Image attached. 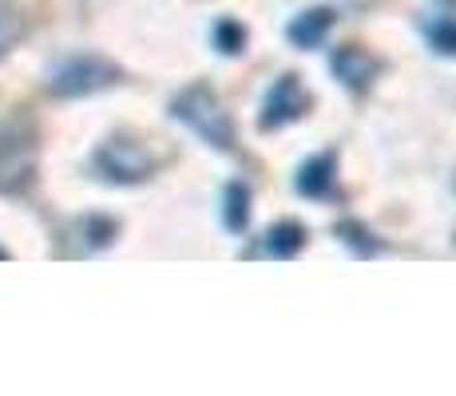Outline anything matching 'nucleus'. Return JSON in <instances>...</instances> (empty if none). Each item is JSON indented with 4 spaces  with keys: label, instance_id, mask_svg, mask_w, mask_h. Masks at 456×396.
Listing matches in <instances>:
<instances>
[{
    "label": "nucleus",
    "instance_id": "obj_2",
    "mask_svg": "<svg viewBox=\"0 0 456 396\" xmlns=\"http://www.w3.org/2000/svg\"><path fill=\"white\" fill-rule=\"evenodd\" d=\"M95 166L116 182H139L151 174V155H147L139 143H131V139H111V143L100 147Z\"/></svg>",
    "mask_w": 456,
    "mask_h": 396
},
{
    "label": "nucleus",
    "instance_id": "obj_1",
    "mask_svg": "<svg viewBox=\"0 0 456 396\" xmlns=\"http://www.w3.org/2000/svg\"><path fill=\"white\" fill-rule=\"evenodd\" d=\"M175 119H183L203 143L231 147V119H226L223 103L207 92V87H191L175 100Z\"/></svg>",
    "mask_w": 456,
    "mask_h": 396
},
{
    "label": "nucleus",
    "instance_id": "obj_11",
    "mask_svg": "<svg viewBox=\"0 0 456 396\" xmlns=\"http://www.w3.org/2000/svg\"><path fill=\"white\" fill-rule=\"evenodd\" d=\"M433 40H436V48L441 52H456V24L452 20L433 24Z\"/></svg>",
    "mask_w": 456,
    "mask_h": 396
},
{
    "label": "nucleus",
    "instance_id": "obj_4",
    "mask_svg": "<svg viewBox=\"0 0 456 396\" xmlns=\"http://www.w3.org/2000/svg\"><path fill=\"white\" fill-rule=\"evenodd\" d=\"M305 111V92L297 87L294 76H282L266 95V116H262V127H282V123L297 119Z\"/></svg>",
    "mask_w": 456,
    "mask_h": 396
},
{
    "label": "nucleus",
    "instance_id": "obj_3",
    "mask_svg": "<svg viewBox=\"0 0 456 396\" xmlns=\"http://www.w3.org/2000/svg\"><path fill=\"white\" fill-rule=\"evenodd\" d=\"M116 84V68L103 64L95 56H80L72 64H64L56 76H52V92L56 95H87V92H100V87Z\"/></svg>",
    "mask_w": 456,
    "mask_h": 396
},
{
    "label": "nucleus",
    "instance_id": "obj_9",
    "mask_svg": "<svg viewBox=\"0 0 456 396\" xmlns=\"http://www.w3.org/2000/svg\"><path fill=\"white\" fill-rule=\"evenodd\" d=\"M247 190L242 187H231L226 190V226H231V230H242V226H247Z\"/></svg>",
    "mask_w": 456,
    "mask_h": 396
},
{
    "label": "nucleus",
    "instance_id": "obj_12",
    "mask_svg": "<svg viewBox=\"0 0 456 396\" xmlns=\"http://www.w3.org/2000/svg\"><path fill=\"white\" fill-rule=\"evenodd\" d=\"M218 40H223V52H239L242 48V32L234 28V24H223V28H218Z\"/></svg>",
    "mask_w": 456,
    "mask_h": 396
},
{
    "label": "nucleus",
    "instance_id": "obj_8",
    "mask_svg": "<svg viewBox=\"0 0 456 396\" xmlns=\"http://www.w3.org/2000/svg\"><path fill=\"white\" fill-rule=\"evenodd\" d=\"M302 242H305V230H302V226L282 222V226H274V230H270L266 250L274 254V258H290V254L302 250Z\"/></svg>",
    "mask_w": 456,
    "mask_h": 396
},
{
    "label": "nucleus",
    "instance_id": "obj_5",
    "mask_svg": "<svg viewBox=\"0 0 456 396\" xmlns=\"http://www.w3.org/2000/svg\"><path fill=\"white\" fill-rule=\"evenodd\" d=\"M330 24H333V12H330V8H314V12H302V16H297V20L290 24V40L302 44V48H318V44L326 40Z\"/></svg>",
    "mask_w": 456,
    "mask_h": 396
},
{
    "label": "nucleus",
    "instance_id": "obj_10",
    "mask_svg": "<svg viewBox=\"0 0 456 396\" xmlns=\"http://www.w3.org/2000/svg\"><path fill=\"white\" fill-rule=\"evenodd\" d=\"M16 40H20V16H16L8 4H0V56H4Z\"/></svg>",
    "mask_w": 456,
    "mask_h": 396
},
{
    "label": "nucleus",
    "instance_id": "obj_6",
    "mask_svg": "<svg viewBox=\"0 0 456 396\" xmlns=\"http://www.w3.org/2000/svg\"><path fill=\"white\" fill-rule=\"evenodd\" d=\"M333 76L346 79L349 87H362L373 76V60L362 48H341V52H333Z\"/></svg>",
    "mask_w": 456,
    "mask_h": 396
},
{
    "label": "nucleus",
    "instance_id": "obj_7",
    "mask_svg": "<svg viewBox=\"0 0 456 396\" xmlns=\"http://www.w3.org/2000/svg\"><path fill=\"white\" fill-rule=\"evenodd\" d=\"M333 158L330 155H322V158H314V163H305L302 166V179H297V187L305 190V195H326L330 190V182H333Z\"/></svg>",
    "mask_w": 456,
    "mask_h": 396
}]
</instances>
